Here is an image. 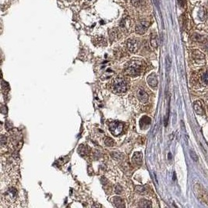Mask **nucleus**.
I'll return each mask as SVG.
<instances>
[{
	"mask_svg": "<svg viewBox=\"0 0 208 208\" xmlns=\"http://www.w3.org/2000/svg\"><path fill=\"white\" fill-rule=\"evenodd\" d=\"M193 190H194L196 196L197 197L199 201L208 205V192L206 189L201 184L196 182L193 186Z\"/></svg>",
	"mask_w": 208,
	"mask_h": 208,
	"instance_id": "obj_1",
	"label": "nucleus"
},
{
	"mask_svg": "<svg viewBox=\"0 0 208 208\" xmlns=\"http://www.w3.org/2000/svg\"><path fill=\"white\" fill-rule=\"evenodd\" d=\"M143 64L141 63L140 61L132 60L127 64L126 68V72L130 75H137L140 73V72H141L142 69H143Z\"/></svg>",
	"mask_w": 208,
	"mask_h": 208,
	"instance_id": "obj_2",
	"label": "nucleus"
},
{
	"mask_svg": "<svg viewBox=\"0 0 208 208\" xmlns=\"http://www.w3.org/2000/svg\"><path fill=\"white\" fill-rule=\"evenodd\" d=\"M113 91L116 94H123L126 91V83L125 80L118 78L114 81L112 84Z\"/></svg>",
	"mask_w": 208,
	"mask_h": 208,
	"instance_id": "obj_3",
	"label": "nucleus"
},
{
	"mask_svg": "<svg viewBox=\"0 0 208 208\" xmlns=\"http://www.w3.org/2000/svg\"><path fill=\"white\" fill-rule=\"evenodd\" d=\"M109 129H110V131L112 132L113 134L117 136V135L120 134L122 132L123 124L120 122H112L109 125Z\"/></svg>",
	"mask_w": 208,
	"mask_h": 208,
	"instance_id": "obj_4",
	"label": "nucleus"
},
{
	"mask_svg": "<svg viewBox=\"0 0 208 208\" xmlns=\"http://www.w3.org/2000/svg\"><path fill=\"white\" fill-rule=\"evenodd\" d=\"M150 26V23L148 21H145V20H143L141 21L140 24H138L136 27V31L137 33L140 34V35H143L144 33L147 31L148 28Z\"/></svg>",
	"mask_w": 208,
	"mask_h": 208,
	"instance_id": "obj_5",
	"label": "nucleus"
},
{
	"mask_svg": "<svg viewBox=\"0 0 208 208\" xmlns=\"http://www.w3.org/2000/svg\"><path fill=\"white\" fill-rule=\"evenodd\" d=\"M137 97L138 98V100L141 103H143V104H146L148 103V99H149V97H148V94L146 93V91L144 90L140 89L137 91Z\"/></svg>",
	"mask_w": 208,
	"mask_h": 208,
	"instance_id": "obj_6",
	"label": "nucleus"
},
{
	"mask_svg": "<svg viewBox=\"0 0 208 208\" xmlns=\"http://www.w3.org/2000/svg\"><path fill=\"white\" fill-rule=\"evenodd\" d=\"M138 41L136 39H129L127 41V48L131 52H136L138 50Z\"/></svg>",
	"mask_w": 208,
	"mask_h": 208,
	"instance_id": "obj_7",
	"label": "nucleus"
},
{
	"mask_svg": "<svg viewBox=\"0 0 208 208\" xmlns=\"http://www.w3.org/2000/svg\"><path fill=\"white\" fill-rule=\"evenodd\" d=\"M148 83L151 87H156L158 86V83L156 74L151 73L150 75H149L148 77Z\"/></svg>",
	"mask_w": 208,
	"mask_h": 208,
	"instance_id": "obj_8",
	"label": "nucleus"
},
{
	"mask_svg": "<svg viewBox=\"0 0 208 208\" xmlns=\"http://www.w3.org/2000/svg\"><path fill=\"white\" fill-rule=\"evenodd\" d=\"M132 160L136 165H141L143 162V155L140 152H136L134 155L132 156Z\"/></svg>",
	"mask_w": 208,
	"mask_h": 208,
	"instance_id": "obj_9",
	"label": "nucleus"
},
{
	"mask_svg": "<svg viewBox=\"0 0 208 208\" xmlns=\"http://www.w3.org/2000/svg\"><path fill=\"white\" fill-rule=\"evenodd\" d=\"M194 110H195L196 113L197 115H201L204 114V109H203V106H202L201 102L200 101H196L194 103Z\"/></svg>",
	"mask_w": 208,
	"mask_h": 208,
	"instance_id": "obj_10",
	"label": "nucleus"
},
{
	"mask_svg": "<svg viewBox=\"0 0 208 208\" xmlns=\"http://www.w3.org/2000/svg\"><path fill=\"white\" fill-rule=\"evenodd\" d=\"M150 45L153 48H157L158 46V36H157L156 34H151V36H150Z\"/></svg>",
	"mask_w": 208,
	"mask_h": 208,
	"instance_id": "obj_11",
	"label": "nucleus"
},
{
	"mask_svg": "<svg viewBox=\"0 0 208 208\" xmlns=\"http://www.w3.org/2000/svg\"><path fill=\"white\" fill-rule=\"evenodd\" d=\"M113 203L115 204V205L117 207H125L123 200L120 197H118V196L113 198Z\"/></svg>",
	"mask_w": 208,
	"mask_h": 208,
	"instance_id": "obj_12",
	"label": "nucleus"
},
{
	"mask_svg": "<svg viewBox=\"0 0 208 208\" xmlns=\"http://www.w3.org/2000/svg\"><path fill=\"white\" fill-rule=\"evenodd\" d=\"M193 59H199V60H201V59H204V55L200 52L198 50H195L193 52Z\"/></svg>",
	"mask_w": 208,
	"mask_h": 208,
	"instance_id": "obj_13",
	"label": "nucleus"
},
{
	"mask_svg": "<svg viewBox=\"0 0 208 208\" xmlns=\"http://www.w3.org/2000/svg\"><path fill=\"white\" fill-rule=\"evenodd\" d=\"M139 206L140 207H151V204H150V202L148 201V200L141 199L140 204H139Z\"/></svg>",
	"mask_w": 208,
	"mask_h": 208,
	"instance_id": "obj_14",
	"label": "nucleus"
},
{
	"mask_svg": "<svg viewBox=\"0 0 208 208\" xmlns=\"http://www.w3.org/2000/svg\"><path fill=\"white\" fill-rule=\"evenodd\" d=\"M112 156L115 160H120V159H122L123 158V154L118 153V152H115V153H112Z\"/></svg>",
	"mask_w": 208,
	"mask_h": 208,
	"instance_id": "obj_15",
	"label": "nucleus"
},
{
	"mask_svg": "<svg viewBox=\"0 0 208 208\" xmlns=\"http://www.w3.org/2000/svg\"><path fill=\"white\" fill-rule=\"evenodd\" d=\"M189 154H190L191 158L193 159V160H194V161H198L197 154H196L195 152L193 151V150H189Z\"/></svg>",
	"mask_w": 208,
	"mask_h": 208,
	"instance_id": "obj_16",
	"label": "nucleus"
},
{
	"mask_svg": "<svg viewBox=\"0 0 208 208\" xmlns=\"http://www.w3.org/2000/svg\"><path fill=\"white\" fill-rule=\"evenodd\" d=\"M104 143H105L106 146H108V147H112L114 143H113V140L112 139L109 138V137H107V138L105 139V140H104Z\"/></svg>",
	"mask_w": 208,
	"mask_h": 208,
	"instance_id": "obj_17",
	"label": "nucleus"
},
{
	"mask_svg": "<svg viewBox=\"0 0 208 208\" xmlns=\"http://www.w3.org/2000/svg\"><path fill=\"white\" fill-rule=\"evenodd\" d=\"M202 80H203V82H204V83L207 84L208 83V73H205L203 74V76H202Z\"/></svg>",
	"mask_w": 208,
	"mask_h": 208,
	"instance_id": "obj_18",
	"label": "nucleus"
},
{
	"mask_svg": "<svg viewBox=\"0 0 208 208\" xmlns=\"http://www.w3.org/2000/svg\"><path fill=\"white\" fill-rule=\"evenodd\" d=\"M122 192V188L120 186H116V187H115V193H118V194H120Z\"/></svg>",
	"mask_w": 208,
	"mask_h": 208,
	"instance_id": "obj_19",
	"label": "nucleus"
},
{
	"mask_svg": "<svg viewBox=\"0 0 208 208\" xmlns=\"http://www.w3.org/2000/svg\"><path fill=\"white\" fill-rule=\"evenodd\" d=\"M137 190L138 191V192H140V193H145L146 189H145V188H144V187H143V186H137Z\"/></svg>",
	"mask_w": 208,
	"mask_h": 208,
	"instance_id": "obj_20",
	"label": "nucleus"
},
{
	"mask_svg": "<svg viewBox=\"0 0 208 208\" xmlns=\"http://www.w3.org/2000/svg\"><path fill=\"white\" fill-rule=\"evenodd\" d=\"M142 2V0H132V3L134 6H139V5L140 4V2Z\"/></svg>",
	"mask_w": 208,
	"mask_h": 208,
	"instance_id": "obj_21",
	"label": "nucleus"
},
{
	"mask_svg": "<svg viewBox=\"0 0 208 208\" xmlns=\"http://www.w3.org/2000/svg\"><path fill=\"white\" fill-rule=\"evenodd\" d=\"M178 3L180 6L184 7L186 6V1L185 0H178Z\"/></svg>",
	"mask_w": 208,
	"mask_h": 208,
	"instance_id": "obj_22",
	"label": "nucleus"
},
{
	"mask_svg": "<svg viewBox=\"0 0 208 208\" xmlns=\"http://www.w3.org/2000/svg\"><path fill=\"white\" fill-rule=\"evenodd\" d=\"M167 65L168 67L171 66V59H170V58H169L168 56L167 57Z\"/></svg>",
	"mask_w": 208,
	"mask_h": 208,
	"instance_id": "obj_23",
	"label": "nucleus"
},
{
	"mask_svg": "<svg viewBox=\"0 0 208 208\" xmlns=\"http://www.w3.org/2000/svg\"><path fill=\"white\" fill-rule=\"evenodd\" d=\"M168 156H169V160H170V159H171V154H170V153L168 154Z\"/></svg>",
	"mask_w": 208,
	"mask_h": 208,
	"instance_id": "obj_24",
	"label": "nucleus"
}]
</instances>
